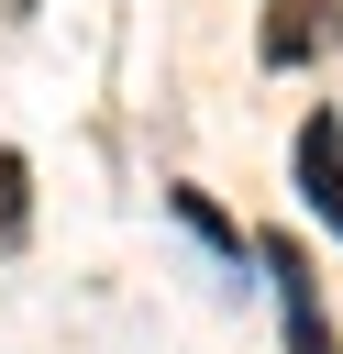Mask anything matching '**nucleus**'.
Segmentation results:
<instances>
[{"label":"nucleus","instance_id":"20e7f679","mask_svg":"<svg viewBox=\"0 0 343 354\" xmlns=\"http://www.w3.org/2000/svg\"><path fill=\"white\" fill-rule=\"evenodd\" d=\"M166 210H177V221H188V232H199V243H210L221 266H243V232H232V221H221V210H210L199 188H166Z\"/></svg>","mask_w":343,"mask_h":354},{"label":"nucleus","instance_id":"39448f33","mask_svg":"<svg viewBox=\"0 0 343 354\" xmlns=\"http://www.w3.org/2000/svg\"><path fill=\"white\" fill-rule=\"evenodd\" d=\"M0 243H22V155H0Z\"/></svg>","mask_w":343,"mask_h":354},{"label":"nucleus","instance_id":"f03ea898","mask_svg":"<svg viewBox=\"0 0 343 354\" xmlns=\"http://www.w3.org/2000/svg\"><path fill=\"white\" fill-rule=\"evenodd\" d=\"M299 199L332 221V243H343V122L332 111H310L299 122Z\"/></svg>","mask_w":343,"mask_h":354},{"label":"nucleus","instance_id":"f257e3e1","mask_svg":"<svg viewBox=\"0 0 343 354\" xmlns=\"http://www.w3.org/2000/svg\"><path fill=\"white\" fill-rule=\"evenodd\" d=\"M254 254H266V277H277L288 354H343V343H332V321H321V277H310V254H299V243H254Z\"/></svg>","mask_w":343,"mask_h":354},{"label":"nucleus","instance_id":"7ed1b4c3","mask_svg":"<svg viewBox=\"0 0 343 354\" xmlns=\"http://www.w3.org/2000/svg\"><path fill=\"white\" fill-rule=\"evenodd\" d=\"M332 33H343V0H277V22H266V66H310Z\"/></svg>","mask_w":343,"mask_h":354}]
</instances>
